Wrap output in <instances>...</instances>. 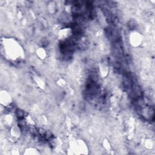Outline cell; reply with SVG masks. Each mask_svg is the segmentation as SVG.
<instances>
[{"instance_id":"cell-11","label":"cell","mask_w":155,"mask_h":155,"mask_svg":"<svg viewBox=\"0 0 155 155\" xmlns=\"http://www.w3.org/2000/svg\"><path fill=\"white\" fill-rule=\"evenodd\" d=\"M25 122L27 125H28L30 127H33L35 125V122L33 118L30 115L26 116V117H25Z\"/></svg>"},{"instance_id":"cell-7","label":"cell","mask_w":155,"mask_h":155,"mask_svg":"<svg viewBox=\"0 0 155 155\" xmlns=\"http://www.w3.org/2000/svg\"><path fill=\"white\" fill-rule=\"evenodd\" d=\"M10 136L15 139H18L21 136V130L18 125H13L10 127Z\"/></svg>"},{"instance_id":"cell-5","label":"cell","mask_w":155,"mask_h":155,"mask_svg":"<svg viewBox=\"0 0 155 155\" xmlns=\"http://www.w3.org/2000/svg\"><path fill=\"white\" fill-rule=\"evenodd\" d=\"M73 35L72 29L70 27H63L57 32L58 39L61 41H65L70 39Z\"/></svg>"},{"instance_id":"cell-15","label":"cell","mask_w":155,"mask_h":155,"mask_svg":"<svg viewBox=\"0 0 155 155\" xmlns=\"http://www.w3.org/2000/svg\"><path fill=\"white\" fill-rule=\"evenodd\" d=\"M57 84H58L59 87H64V86L65 85L66 82H65V80H64V79L60 78V79H59L57 81Z\"/></svg>"},{"instance_id":"cell-3","label":"cell","mask_w":155,"mask_h":155,"mask_svg":"<svg viewBox=\"0 0 155 155\" xmlns=\"http://www.w3.org/2000/svg\"><path fill=\"white\" fill-rule=\"evenodd\" d=\"M130 44L133 47H139L143 42L142 35L137 31H132L128 37Z\"/></svg>"},{"instance_id":"cell-14","label":"cell","mask_w":155,"mask_h":155,"mask_svg":"<svg viewBox=\"0 0 155 155\" xmlns=\"http://www.w3.org/2000/svg\"><path fill=\"white\" fill-rule=\"evenodd\" d=\"M35 81H36V84H38V85L41 88H42L43 87H44V82L39 77H36Z\"/></svg>"},{"instance_id":"cell-4","label":"cell","mask_w":155,"mask_h":155,"mask_svg":"<svg viewBox=\"0 0 155 155\" xmlns=\"http://www.w3.org/2000/svg\"><path fill=\"white\" fill-rule=\"evenodd\" d=\"M0 103L4 107H8L13 103V98L10 93L6 90L0 91Z\"/></svg>"},{"instance_id":"cell-10","label":"cell","mask_w":155,"mask_h":155,"mask_svg":"<svg viewBox=\"0 0 155 155\" xmlns=\"http://www.w3.org/2000/svg\"><path fill=\"white\" fill-rule=\"evenodd\" d=\"M23 154L25 155H38L40 154V152L35 147H29L24 150Z\"/></svg>"},{"instance_id":"cell-9","label":"cell","mask_w":155,"mask_h":155,"mask_svg":"<svg viewBox=\"0 0 155 155\" xmlns=\"http://www.w3.org/2000/svg\"><path fill=\"white\" fill-rule=\"evenodd\" d=\"M36 54L38 56V58H39L41 60L45 59L47 56V53L45 49L42 47H38L36 50Z\"/></svg>"},{"instance_id":"cell-6","label":"cell","mask_w":155,"mask_h":155,"mask_svg":"<svg viewBox=\"0 0 155 155\" xmlns=\"http://www.w3.org/2000/svg\"><path fill=\"white\" fill-rule=\"evenodd\" d=\"M109 63L106 59L101 61L99 63V71L102 78H105L109 73Z\"/></svg>"},{"instance_id":"cell-13","label":"cell","mask_w":155,"mask_h":155,"mask_svg":"<svg viewBox=\"0 0 155 155\" xmlns=\"http://www.w3.org/2000/svg\"><path fill=\"white\" fill-rule=\"evenodd\" d=\"M103 146H104V147L105 148V149L107 150H110L111 148L109 141H108L107 139H106L104 140V142H103Z\"/></svg>"},{"instance_id":"cell-2","label":"cell","mask_w":155,"mask_h":155,"mask_svg":"<svg viewBox=\"0 0 155 155\" xmlns=\"http://www.w3.org/2000/svg\"><path fill=\"white\" fill-rule=\"evenodd\" d=\"M70 154H87L88 153V148L85 142L82 139H74L70 142Z\"/></svg>"},{"instance_id":"cell-8","label":"cell","mask_w":155,"mask_h":155,"mask_svg":"<svg viewBox=\"0 0 155 155\" xmlns=\"http://www.w3.org/2000/svg\"><path fill=\"white\" fill-rule=\"evenodd\" d=\"M15 120V117L12 114H6L3 117V122L4 125L8 127H12L13 124Z\"/></svg>"},{"instance_id":"cell-12","label":"cell","mask_w":155,"mask_h":155,"mask_svg":"<svg viewBox=\"0 0 155 155\" xmlns=\"http://www.w3.org/2000/svg\"><path fill=\"white\" fill-rule=\"evenodd\" d=\"M145 147L148 149H151L153 147V142L150 139H147L144 142Z\"/></svg>"},{"instance_id":"cell-1","label":"cell","mask_w":155,"mask_h":155,"mask_svg":"<svg viewBox=\"0 0 155 155\" xmlns=\"http://www.w3.org/2000/svg\"><path fill=\"white\" fill-rule=\"evenodd\" d=\"M1 51L6 59L18 61L24 58V51L19 42L14 38H4L1 40Z\"/></svg>"}]
</instances>
